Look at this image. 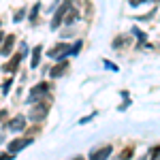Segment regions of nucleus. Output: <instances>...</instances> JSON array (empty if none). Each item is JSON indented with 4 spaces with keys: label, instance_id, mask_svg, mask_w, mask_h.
Masks as SVG:
<instances>
[{
    "label": "nucleus",
    "instance_id": "obj_6",
    "mask_svg": "<svg viewBox=\"0 0 160 160\" xmlns=\"http://www.w3.org/2000/svg\"><path fill=\"white\" fill-rule=\"evenodd\" d=\"M26 128V118L24 115H15L11 122H9V130L11 132H22Z\"/></svg>",
    "mask_w": 160,
    "mask_h": 160
},
{
    "label": "nucleus",
    "instance_id": "obj_15",
    "mask_svg": "<svg viewBox=\"0 0 160 160\" xmlns=\"http://www.w3.org/2000/svg\"><path fill=\"white\" fill-rule=\"evenodd\" d=\"M26 15V9H19V11H15V15H13V22H22Z\"/></svg>",
    "mask_w": 160,
    "mask_h": 160
},
{
    "label": "nucleus",
    "instance_id": "obj_22",
    "mask_svg": "<svg viewBox=\"0 0 160 160\" xmlns=\"http://www.w3.org/2000/svg\"><path fill=\"white\" fill-rule=\"evenodd\" d=\"M11 156H13L11 152H9V154H0V160H11Z\"/></svg>",
    "mask_w": 160,
    "mask_h": 160
},
{
    "label": "nucleus",
    "instance_id": "obj_8",
    "mask_svg": "<svg viewBox=\"0 0 160 160\" xmlns=\"http://www.w3.org/2000/svg\"><path fill=\"white\" fill-rule=\"evenodd\" d=\"M22 58H24L22 53H19V56H15L13 60H9L4 66H2V71H4V73H15V71H17V64L22 62Z\"/></svg>",
    "mask_w": 160,
    "mask_h": 160
},
{
    "label": "nucleus",
    "instance_id": "obj_9",
    "mask_svg": "<svg viewBox=\"0 0 160 160\" xmlns=\"http://www.w3.org/2000/svg\"><path fill=\"white\" fill-rule=\"evenodd\" d=\"M111 152H113V148H111V145H107V148H102V149L92 152V154H90V158H107V156H111Z\"/></svg>",
    "mask_w": 160,
    "mask_h": 160
},
{
    "label": "nucleus",
    "instance_id": "obj_1",
    "mask_svg": "<svg viewBox=\"0 0 160 160\" xmlns=\"http://www.w3.org/2000/svg\"><path fill=\"white\" fill-rule=\"evenodd\" d=\"M49 90H51V86L47 83V81H41V83H37V86L30 90V94H28V105H34V102H38L43 96H47V92H49Z\"/></svg>",
    "mask_w": 160,
    "mask_h": 160
},
{
    "label": "nucleus",
    "instance_id": "obj_7",
    "mask_svg": "<svg viewBox=\"0 0 160 160\" xmlns=\"http://www.w3.org/2000/svg\"><path fill=\"white\" fill-rule=\"evenodd\" d=\"M13 45H15V37H13V34L4 37V43L0 45V53H2V56H9L11 49H13Z\"/></svg>",
    "mask_w": 160,
    "mask_h": 160
},
{
    "label": "nucleus",
    "instance_id": "obj_21",
    "mask_svg": "<svg viewBox=\"0 0 160 160\" xmlns=\"http://www.w3.org/2000/svg\"><path fill=\"white\" fill-rule=\"evenodd\" d=\"M132 154V148H128V149H124L122 152V158H126V156H130Z\"/></svg>",
    "mask_w": 160,
    "mask_h": 160
},
{
    "label": "nucleus",
    "instance_id": "obj_13",
    "mask_svg": "<svg viewBox=\"0 0 160 160\" xmlns=\"http://www.w3.org/2000/svg\"><path fill=\"white\" fill-rule=\"evenodd\" d=\"M38 11H41V2H37V4L32 7V11H30V22H32V24H34V19H37Z\"/></svg>",
    "mask_w": 160,
    "mask_h": 160
},
{
    "label": "nucleus",
    "instance_id": "obj_23",
    "mask_svg": "<svg viewBox=\"0 0 160 160\" xmlns=\"http://www.w3.org/2000/svg\"><path fill=\"white\" fill-rule=\"evenodd\" d=\"M4 115H7V111H0V120H2V118H4Z\"/></svg>",
    "mask_w": 160,
    "mask_h": 160
},
{
    "label": "nucleus",
    "instance_id": "obj_18",
    "mask_svg": "<svg viewBox=\"0 0 160 160\" xmlns=\"http://www.w3.org/2000/svg\"><path fill=\"white\" fill-rule=\"evenodd\" d=\"M102 64H105V66H107V68H109V71H115V73H118V66H115V64H113V62H102Z\"/></svg>",
    "mask_w": 160,
    "mask_h": 160
},
{
    "label": "nucleus",
    "instance_id": "obj_5",
    "mask_svg": "<svg viewBox=\"0 0 160 160\" xmlns=\"http://www.w3.org/2000/svg\"><path fill=\"white\" fill-rule=\"evenodd\" d=\"M30 143H32V139H15V141H11V143H9V152L15 156V154H19L24 148H28Z\"/></svg>",
    "mask_w": 160,
    "mask_h": 160
},
{
    "label": "nucleus",
    "instance_id": "obj_16",
    "mask_svg": "<svg viewBox=\"0 0 160 160\" xmlns=\"http://www.w3.org/2000/svg\"><path fill=\"white\" fill-rule=\"evenodd\" d=\"M132 34H135V37H139V41H141V43L145 41V34H143V32H141L139 28H132Z\"/></svg>",
    "mask_w": 160,
    "mask_h": 160
},
{
    "label": "nucleus",
    "instance_id": "obj_17",
    "mask_svg": "<svg viewBox=\"0 0 160 160\" xmlns=\"http://www.w3.org/2000/svg\"><path fill=\"white\" fill-rule=\"evenodd\" d=\"M11 86H13V79H7V81L2 83V92L7 94V92H9V88H11Z\"/></svg>",
    "mask_w": 160,
    "mask_h": 160
},
{
    "label": "nucleus",
    "instance_id": "obj_11",
    "mask_svg": "<svg viewBox=\"0 0 160 160\" xmlns=\"http://www.w3.org/2000/svg\"><path fill=\"white\" fill-rule=\"evenodd\" d=\"M64 71H66V62L62 60L58 66H53V68H51L49 73H51V77H62V75H64Z\"/></svg>",
    "mask_w": 160,
    "mask_h": 160
},
{
    "label": "nucleus",
    "instance_id": "obj_4",
    "mask_svg": "<svg viewBox=\"0 0 160 160\" xmlns=\"http://www.w3.org/2000/svg\"><path fill=\"white\" fill-rule=\"evenodd\" d=\"M47 56L53 58V60H64V56H71V47H68L66 43H58V45H53V47L47 51Z\"/></svg>",
    "mask_w": 160,
    "mask_h": 160
},
{
    "label": "nucleus",
    "instance_id": "obj_20",
    "mask_svg": "<svg viewBox=\"0 0 160 160\" xmlns=\"http://www.w3.org/2000/svg\"><path fill=\"white\" fill-rule=\"evenodd\" d=\"M128 2H130V4H132V7H139V4H143V2H145V0H128Z\"/></svg>",
    "mask_w": 160,
    "mask_h": 160
},
{
    "label": "nucleus",
    "instance_id": "obj_2",
    "mask_svg": "<svg viewBox=\"0 0 160 160\" xmlns=\"http://www.w3.org/2000/svg\"><path fill=\"white\" fill-rule=\"evenodd\" d=\"M49 113V105L47 102H34V107H30V122H43Z\"/></svg>",
    "mask_w": 160,
    "mask_h": 160
},
{
    "label": "nucleus",
    "instance_id": "obj_25",
    "mask_svg": "<svg viewBox=\"0 0 160 160\" xmlns=\"http://www.w3.org/2000/svg\"><path fill=\"white\" fill-rule=\"evenodd\" d=\"M0 38H2V34H0Z\"/></svg>",
    "mask_w": 160,
    "mask_h": 160
},
{
    "label": "nucleus",
    "instance_id": "obj_3",
    "mask_svg": "<svg viewBox=\"0 0 160 160\" xmlns=\"http://www.w3.org/2000/svg\"><path fill=\"white\" fill-rule=\"evenodd\" d=\"M73 9V2L71 0H64V4H62L60 9L56 11V15H53V22H51V28L56 30V28H60V24H64V17H66V13Z\"/></svg>",
    "mask_w": 160,
    "mask_h": 160
},
{
    "label": "nucleus",
    "instance_id": "obj_14",
    "mask_svg": "<svg viewBox=\"0 0 160 160\" xmlns=\"http://www.w3.org/2000/svg\"><path fill=\"white\" fill-rule=\"evenodd\" d=\"M81 47H83V43H81V41H77L73 47H71V56H77V53L81 51Z\"/></svg>",
    "mask_w": 160,
    "mask_h": 160
},
{
    "label": "nucleus",
    "instance_id": "obj_19",
    "mask_svg": "<svg viewBox=\"0 0 160 160\" xmlns=\"http://www.w3.org/2000/svg\"><path fill=\"white\" fill-rule=\"evenodd\" d=\"M96 118V113H90L88 118H83V120H79V124H86V122H90V120H94Z\"/></svg>",
    "mask_w": 160,
    "mask_h": 160
},
{
    "label": "nucleus",
    "instance_id": "obj_24",
    "mask_svg": "<svg viewBox=\"0 0 160 160\" xmlns=\"http://www.w3.org/2000/svg\"><path fill=\"white\" fill-rule=\"evenodd\" d=\"M154 2H160V0H154Z\"/></svg>",
    "mask_w": 160,
    "mask_h": 160
},
{
    "label": "nucleus",
    "instance_id": "obj_10",
    "mask_svg": "<svg viewBox=\"0 0 160 160\" xmlns=\"http://www.w3.org/2000/svg\"><path fill=\"white\" fill-rule=\"evenodd\" d=\"M41 53H43V47H41V45H37V47H34V51H32V62H30V66H32V68H37V66H38Z\"/></svg>",
    "mask_w": 160,
    "mask_h": 160
},
{
    "label": "nucleus",
    "instance_id": "obj_12",
    "mask_svg": "<svg viewBox=\"0 0 160 160\" xmlns=\"http://www.w3.org/2000/svg\"><path fill=\"white\" fill-rule=\"evenodd\" d=\"M79 15H77V11L75 9H71V11L66 13V17H64V24H75V19H77Z\"/></svg>",
    "mask_w": 160,
    "mask_h": 160
}]
</instances>
